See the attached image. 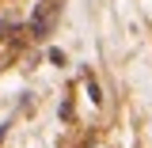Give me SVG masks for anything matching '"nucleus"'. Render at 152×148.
Listing matches in <instances>:
<instances>
[{"mask_svg":"<svg viewBox=\"0 0 152 148\" xmlns=\"http://www.w3.org/2000/svg\"><path fill=\"white\" fill-rule=\"evenodd\" d=\"M53 15H57V4H53V0H42V4H38V12H34V19H31V34H34V38H46Z\"/></svg>","mask_w":152,"mask_h":148,"instance_id":"1","label":"nucleus"}]
</instances>
